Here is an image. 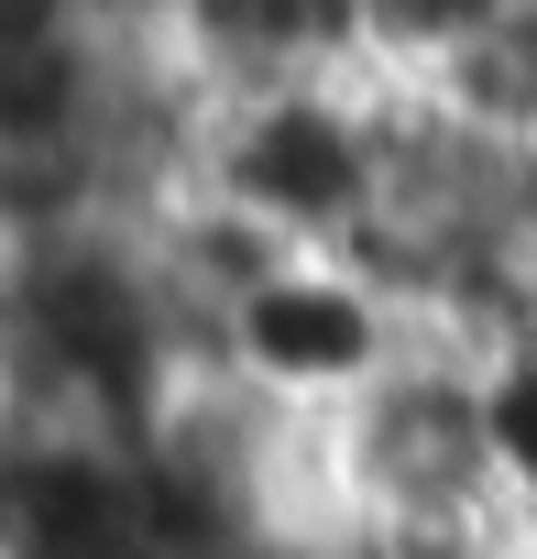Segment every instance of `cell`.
<instances>
[{
  "label": "cell",
  "mask_w": 537,
  "mask_h": 559,
  "mask_svg": "<svg viewBox=\"0 0 537 559\" xmlns=\"http://www.w3.org/2000/svg\"><path fill=\"white\" fill-rule=\"evenodd\" d=\"M198 187L230 198L297 252H351L384 209V132H373V67L351 78H286L208 110Z\"/></svg>",
  "instance_id": "1"
},
{
  "label": "cell",
  "mask_w": 537,
  "mask_h": 559,
  "mask_svg": "<svg viewBox=\"0 0 537 559\" xmlns=\"http://www.w3.org/2000/svg\"><path fill=\"white\" fill-rule=\"evenodd\" d=\"M330 461H341L351 537H373V526H472V515H515V504H504V472H493L482 362H472L461 341H428V330L330 417Z\"/></svg>",
  "instance_id": "2"
},
{
  "label": "cell",
  "mask_w": 537,
  "mask_h": 559,
  "mask_svg": "<svg viewBox=\"0 0 537 559\" xmlns=\"http://www.w3.org/2000/svg\"><path fill=\"white\" fill-rule=\"evenodd\" d=\"M406 308L373 286L362 263L341 252H297L286 274H263V286L230 308L219 330V373H241L263 406L286 417H341L395 352H406Z\"/></svg>",
  "instance_id": "3"
},
{
  "label": "cell",
  "mask_w": 537,
  "mask_h": 559,
  "mask_svg": "<svg viewBox=\"0 0 537 559\" xmlns=\"http://www.w3.org/2000/svg\"><path fill=\"white\" fill-rule=\"evenodd\" d=\"M406 78H417L461 132L537 154V0H493V12H472V23L439 34Z\"/></svg>",
  "instance_id": "4"
},
{
  "label": "cell",
  "mask_w": 537,
  "mask_h": 559,
  "mask_svg": "<svg viewBox=\"0 0 537 559\" xmlns=\"http://www.w3.org/2000/svg\"><path fill=\"white\" fill-rule=\"evenodd\" d=\"M482 417H493V472H504V504H515V515H537V341L482 362Z\"/></svg>",
  "instance_id": "5"
}]
</instances>
